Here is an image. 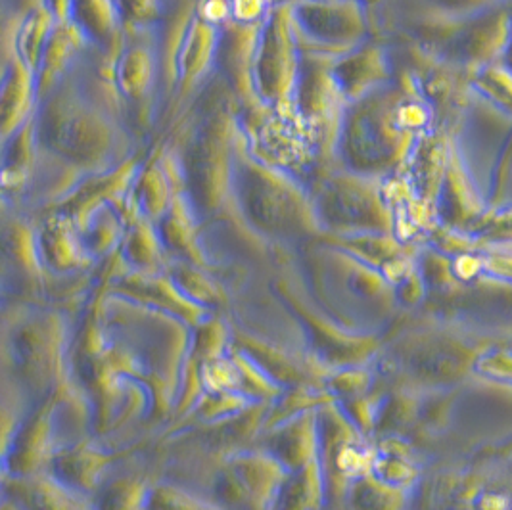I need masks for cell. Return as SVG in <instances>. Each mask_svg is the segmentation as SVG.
<instances>
[{
	"label": "cell",
	"instance_id": "1",
	"mask_svg": "<svg viewBox=\"0 0 512 510\" xmlns=\"http://www.w3.org/2000/svg\"><path fill=\"white\" fill-rule=\"evenodd\" d=\"M33 121L37 148L56 162L79 175L112 169L119 146L116 125L71 71L39 98Z\"/></svg>",
	"mask_w": 512,
	"mask_h": 510
},
{
	"label": "cell",
	"instance_id": "2",
	"mask_svg": "<svg viewBox=\"0 0 512 510\" xmlns=\"http://www.w3.org/2000/svg\"><path fill=\"white\" fill-rule=\"evenodd\" d=\"M66 325L47 302H0V380L29 405L64 386Z\"/></svg>",
	"mask_w": 512,
	"mask_h": 510
},
{
	"label": "cell",
	"instance_id": "3",
	"mask_svg": "<svg viewBox=\"0 0 512 510\" xmlns=\"http://www.w3.org/2000/svg\"><path fill=\"white\" fill-rule=\"evenodd\" d=\"M405 119L399 98L390 91H371L351 108L342 131V154L361 175L388 171L405 152Z\"/></svg>",
	"mask_w": 512,
	"mask_h": 510
},
{
	"label": "cell",
	"instance_id": "4",
	"mask_svg": "<svg viewBox=\"0 0 512 510\" xmlns=\"http://www.w3.org/2000/svg\"><path fill=\"white\" fill-rule=\"evenodd\" d=\"M48 280L35 248V217L0 204V302H45Z\"/></svg>",
	"mask_w": 512,
	"mask_h": 510
},
{
	"label": "cell",
	"instance_id": "5",
	"mask_svg": "<svg viewBox=\"0 0 512 510\" xmlns=\"http://www.w3.org/2000/svg\"><path fill=\"white\" fill-rule=\"evenodd\" d=\"M64 386L29 405L2 461V478H29L48 472L56 453L54 418Z\"/></svg>",
	"mask_w": 512,
	"mask_h": 510
},
{
	"label": "cell",
	"instance_id": "6",
	"mask_svg": "<svg viewBox=\"0 0 512 510\" xmlns=\"http://www.w3.org/2000/svg\"><path fill=\"white\" fill-rule=\"evenodd\" d=\"M300 33L323 47H353L365 33L361 8L351 0H309L294 12Z\"/></svg>",
	"mask_w": 512,
	"mask_h": 510
},
{
	"label": "cell",
	"instance_id": "7",
	"mask_svg": "<svg viewBox=\"0 0 512 510\" xmlns=\"http://www.w3.org/2000/svg\"><path fill=\"white\" fill-rule=\"evenodd\" d=\"M37 158L35 121L31 116L16 133L0 142V204L27 208Z\"/></svg>",
	"mask_w": 512,
	"mask_h": 510
},
{
	"label": "cell",
	"instance_id": "8",
	"mask_svg": "<svg viewBox=\"0 0 512 510\" xmlns=\"http://www.w3.org/2000/svg\"><path fill=\"white\" fill-rule=\"evenodd\" d=\"M35 248L48 279L77 271L89 255L75 223L56 211H47L41 219H35Z\"/></svg>",
	"mask_w": 512,
	"mask_h": 510
},
{
	"label": "cell",
	"instance_id": "9",
	"mask_svg": "<svg viewBox=\"0 0 512 510\" xmlns=\"http://www.w3.org/2000/svg\"><path fill=\"white\" fill-rule=\"evenodd\" d=\"M0 493L22 510H91L73 487L48 472L29 478H2Z\"/></svg>",
	"mask_w": 512,
	"mask_h": 510
},
{
	"label": "cell",
	"instance_id": "10",
	"mask_svg": "<svg viewBox=\"0 0 512 510\" xmlns=\"http://www.w3.org/2000/svg\"><path fill=\"white\" fill-rule=\"evenodd\" d=\"M37 106L35 77L10 56L0 71V142L16 133Z\"/></svg>",
	"mask_w": 512,
	"mask_h": 510
},
{
	"label": "cell",
	"instance_id": "11",
	"mask_svg": "<svg viewBox=\"0 0 512 510\" xmlns=\"http://www.w3.org/2000/svg\"><path fill=\"white\" fill-rule=\"evenodd\" d=\"M321 188V202L330 215L340 217L346 213L348 219H357L373 213L378 215L380 211V200L374 186L361 177H330Z\"/></svg>",
	"mask_w": 512,
	"mask_h": 510
},
{
	"label": "cell",
	"instance_id": "12",
	"mask_svg": "<svg viewBox=\"0 0 512 510\" xmlns=\"http://www.w3.org/2000/svg\"><path fill=\"white\" fill-rule=\"evenodd\" d=\"M58 24L47 8L37 2L24 12L14 25L12 33V56L29 71L33 77L43 58L50 33Z\"/></svg>",
	"mask_w": 512,
	"mask_h": 510
},
{
	"label": "cell",
	"instance_id": "13",
	"mask_svg": "<svg viewBox=\"0 0 512 510\" xmlns=\"http://www.w3.org/2000/svg\"><path fill=\"white\" fill-rule=\"evenodd\" d=\"M290 43L280 20H273L265 35V43L257 56V77L263 93L279 94L286 89L290 75Z\"/></svg>",
	"mask_w": 512,
	"mask_h": 510
},
{
	"label": "cell",
	"instance_id": "14",
	"mask_svg": "<svg viewBox=\"0 0 512 510\" xmlns=\"http://www.w3.org/2000/svg\"><path fill=\"white\" fill-rule=\"evenodd\" d=\"M154 62L150 50L131 45L117 54L114 64V87L127 100H139L150 87Z\"/></svg>",
	"mask_w": 512,
	"mask_h": 510
},
{
	"label": "cell",
	"instance_id": "15",
	"mask_svg": "<svg viewBox=\"0 0 512 510\" xmlns=\"http://www.w3.org/2000/svg\"><path fill=\"white\" fill-rule=\"evenodd\" d=\"M332 75L342 93L361 98L371 93L369 87H373L384 77V58L378 50H361L342 60L334 68Z\"/></svg>",
	"mask_w": 512,
	"mask_h": 510
},
{
	"label": "cell",
	"instance_id": "16",
	"mask_svg": "<svg viewBox=\"0 0 512 510\" xmlns=\"http://www.w3.org/2000/svg\"><path fill=\"white\" fill-rule=\"evenodd\" d=\"M0 510H22L12 499H8L6 495L0 493Z\"/></svg>",
	"mask_w": 512,
	"mask_h": 510
},
{
	"label": "cell",
	"instance_id": "17",
	"mask_svg": "<svg viewBox=\"0 0 512 510\" xmlns=\"http://www.w3.org/2000/svg\"><path fill=\"white\" fill-rule=\"evenodd\" d=\"M108 2H110V4H112V6H114V4H116V0H108Z\"/></svg>",
	"mask_w": 512,
	"mask_h": 510
},
{
	"label": "cell",
	"instance_id": "18",
	"mask_svg": "<svg viewBox=\"0 0 512 510\" xmlns=\"http://www.w3.org/2000/svg\"><path fill=\"white\" fill-rule=\"evenodd\" d=\"M0 480H2V478H0Z\"/></svg>",
	"mask_w": 512,
	"mask_h": 510
}]
</instances>
